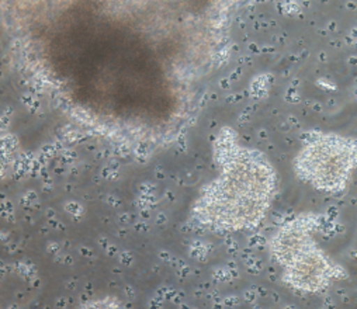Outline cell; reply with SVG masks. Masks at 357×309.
<instances>
[{
  "label": "cell",
  "mask_w": 357,
  "mask_h": 309,
  "mask_svg": "<svg viewBox=\"0 0 357 309\" xmlns=\"http://www.w3.org/2000/svg\"><path fill=\"white\" fill-rule=\"evenodd\" d=\"M354 163L353 148L346 140L326 137L308 145L298 156L297 170L303 179L321 190H342Z\"/></svg>",
  "instance_id": "2"
},
{
  "label": "cell",
  "mask_w": 357,
  "mask_h": 309,
  "mask_svg": "<svg viewBox=\"0 0 357 309\" xmlns=\"http://www.w3.org/2000/svg\"><path fill=\"white\" fill-rule=\"evenodd\" d=\"M243 159V158H242ZM235 160L220 180L213 183L208 201L215 207L207 213L214 224L224 227H242L257 220L272 190L269 172L263 176H249L252 159Z\"/></svg>",
  "instance_id": "1"
},
{
  "label": "cell",
  "mask_w": 357,
  "mask_h": 309,
  "mask_svg": "<svg viewBox=\"0 0 357 309\" xmlns=\"http://www.w3.org/2000/svg\"><path fill=\"white\" fill-rule=\"evenodd\" d=\"M280 262L286 264L287 280L305 291H317L325 285L329 266L314 246L310 234L301 227L290 229L280 241Z\"/></svg>",
  "instance_id": "3"
}]
</instances>
